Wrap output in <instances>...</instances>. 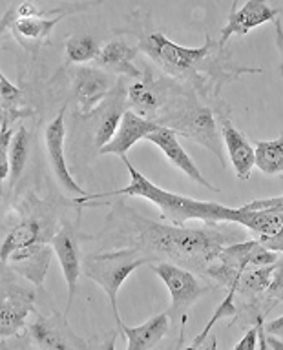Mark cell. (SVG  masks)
<instances>
[{"instance_id":"1","label":"cell","mask_w":283,"mask_h":350,"mask_svg":"<svg viewBox=\"0 0 283 350\" xmlns=\"http://www.w3.org/2000/svg\"><path fill=\"white\" fill-rule=\"evenodd\" d=\"M132 213L136 224L137 250L148 252L153 257H164L167 262H174L185 268H210L218 261L227 246L236 245V234L210 228H186L170 224L153 223L139 213Z\"/></svg>"},{"instance_id":"2","label":"cell","mask_w":283,"mask_h":350,"mask_svg":"<svg viewBox=\"0 0 283 350\" xmlns=\"http://www.w3.org/2000/svg\"><path fill=\"white\" fill-rule=\"evenodd\" d=\"M137 48L175 79H194L197 86H201V73H205V77H208L212 86L216 88V92H219L218 88L223 82L234 81L243 73L260 71L254 68H240V70L223 68L221 66L223 57L219 53L223 46H219V40L214 42L210 37H207L201 48H185V46L172 42L163 33L156 31L143 37Z\"/></svg>"},{"instance_id":"3","label":"cell","mask_w":283,"mask_h":350,"mask_svg":"<svg viewBox=\"0 0 283 350\" xmlns=\"http://www.w3.org/2000/svg\"><path fill=\"white\" fill-rule=\"evenodd\" d=\"M123 163L128 168L130 174V185L114 191H103V193H93V196H84L77 199L75 202H86V201H97L103 197H114V196H130V197H143L152 201L156 206L161 210L163 217L175 224V226H185L186 221L197 219L207 224L216 223H236L238 217V208H229L219 204V202H208V201H197L192 197L177 196L172 191H167L153 185L152 180L147 179L141 172H137L132 163L126 157H123Z\"/></svg>"},{"instance_id":"4","label":"cell","mask_w":283,"mask_h":350,"mask_svg":"<svg viewBox=\"0 0 283 350\" xmlns=\"http://www.w3.org/2000/svg\"><path fill=\"white\" fill-rule=\"evenodd\" d=\"M148 261L150 259L147 256H141V252L137 248H125V250L88 256L82 262L84 273L104 290L115 321H121L119 308H117V295H119L121 286L134 270Z\"/></svg>"},{"instance_id":"5","label":"cell","mask_w":283,"mask_h":350,"mask_svg":"<svg viewBox=\"0 0 283 350\" xmlns=\"http://www.w3.org/2000/svg\"><path fill=\"white\" fill-rule=\"evenodd\" d=\"M158 122L174 130L177 135L181 133L186 139L205 146L219 159V163L225 164L223 137H221V130H218L214 113L208 108L188 104L185 108L172 109L163 119H158Z\"/></svg>"},{"instance_id":"6","label":"cell","mask_w":283,"mask_h":350,"mask_svg":"<svg viewBox=\"0 0 283 350\" xmlns=\"http://www.w3.org/2000/svg\"><path fill=\"white\" fill-rule=\"evenodd\" d=\"M29 336L38 350H84L86 345L75 336L68 327L66 316L53 312V316L46 317L35 314V319L29 325Z\"/></svg>"},{"instance_id":"7","label":"cell","mask_w":283,"mask_h":350,"mask_svg":"<svg viewBox=\"0 0 283 350\" xmlns=\"http://www.w3.org/2000/svg\"><path fill=\"white\" fill-rule=\"evenodd\" d=\"M152 270L158 273V278L169 288L170 297H172V310L174 312L186 310L207 290V286H203L199 283V279L190 270L177 267L174 262H158V265H153Z\"/></svg>"},{"instance_id":"8","label":"cell","mask_w":283,"mask_h":350,"mask_svg":"<svg viewBox=\"0 0 283 350\" xmlns=\"http://www.w3.org/2000/svg\"><path fill=\"white\" fill-rule=\"evenodd\" d=\"M112 92V81L106 71L99 68H79L73 73V95L77 100V113L90 119L97 113L104 98Z\"/></svg>"},{"instance_id":"9","label":"cell","mask_w":283,"mask_h":350,"mask_svg":"<svg viewBox=\"0 0 283 350\" xmlns=\"http://www.w3.org/2000/svg\"><path fill=\"white\" fill-rule=\"evenodd\" d=\"M35 310V290L8 283L2 288L0 305V336L13 338L26 325L27 316Z\"/></svg>"},{"instance_id":"10","label":"cell","mask_w":283,"mask_h":350,"mask_svg":"<svg viewBox=\"0 0 283 350\" xmlns=\"http://www.w3.org/2000/svg\"><path fill=\"white\" fill-rule=\"evenodd\" d=\"M44 139H46V152H48L49 166L53 170L55 177L64 188V191L77 196V199L86 196V191L82 190L81 186L77 185L75 179L71 177L68 164L64 157V142H66V124H64V109H60L57 117H55L44 131Z\"/></svg>"},{"instance_id":"11","label":"cell","mask_w":283,"mask_h":350,"mask_svg":"<svg viewBox=\"0 0 283 350\" xmlns=\"http://www.w3.org/2000/svg\"><path fill=\"white\" fill-rule=\"evenodd\" d=\"M51 248H53L55 256L59 259V265L64 273L66 284H68V303H66L64 316H68L70 306L75 297L77 284H79V275H81V256H79V241L68 223H62L59 230L55 232L51 237Z\"/></svg>"},{"instance_id":"12","label":"cell","mask_w":283,"mask_h":350,"mask_svg":"<svg viewBox=\"0 0 283 350\" xmlns=\"http://www.w3.org/2000/svg\"><path fill=\"white\" fill-rule=\"evenodd\" d=\"M282 10L278 8H271L265 2L260 0H249L238 10V5L232 4L230 10L229 22L227 26L221 29V38H219V46H225L232 35L243 37L247 33L254 29V27L262 26L265 22H276Z\"/></svg>"},{"instance_id":"13","label":"cell","mask_w":283,"mask_h":350,"mask_svg":"<svg viewBox=\"0 0 283 350\" xmlns=\"http://www.w3.org/2000/svg\"><path fill=\"white\" fill-rule=\"evenodd\" d=\"M147 141L156 144V146L164 153V157L169 159L175 168H180L183 174H186V177H190L194 183L201 185L203 188H207V190L219 193L218 186H214L212 183H208V180L203 177L201 172L197 170L196 163H194L190 159V155L183 150L180 139H177V133H175L174 130H170L167 126H159L158 130L147 137Z\"/></svg>"},{"instance_id":"14","label":"cell","mask_w":283,"mask_h":350,"mask_svg":"<svg viewBox=\"0 0 283 350\" xmlns=\"http://www.w3.org/2000/svg\"><path fill=\"white\" fill-rule=\"evenodd\" d=\"M53 254V248L46 243H35V245H29L11 254L5 265L13 272L35 284V288H42Z\"/></svg>"},{"instance_id":"15","label":"cell","mask_w":283,"mask_h":350,"mask_svg":"<svg viewBox=\"0 0 283 350\" xmlns=\"http://www.w3.org/2000/svg\"><path fill=\"white\" fill-rule=\"evenodd\" d=\"M64 15L53 16H15L8 13L4 16V22L2 26L10 27L11 35L16 38V42L21 44L22 48L32 51V53H37L38 48L42 46L48 37L53 31V27L59 24V21Z\"/></svg>"},{"instance_id":"16","label":"cell","mask_w":283,"mask_h":350,"mask_svg":"<svg viewBox=\"0 0 283 350\" xmlns=\"http://www.w3.org/2000/svg\"><path fill=\"white\" fill-rule=\"evenodd\" d=\"M236 224L258 235V241L269 250L283 252V215L271 212H251L238 208Z\"/></svg>"},{"instance_id":"17","label":"cell","mask_w":283,"mask_h":350,"mask_svg":"<svg viewBox=\"0 0 283 350\" xmlns=\"http://www.w3.org/2000/svg\"><path fill=\"white\" fill-rule=\"evenodd\" d=\"M128 97H126V90L123 86V81L115 84V88L108 93V97L104 98L101 108L93 117H97V128H95V146L103 150L112 139L115 137L119 130L121 120L128 106Z\"/></svg>"},{"instance_id":"18","label":"cell","mask_w":283,"mask_h":350,"mask_svg":"<svg viewBox=\"0 0 283 350\" xmlns=\"http://www.w3.org/2000/svg\"><path fill=\"white\" fill-rule=\"evenodd\" d=\"M219 128H221V137L223 144L229 152L230 163L234 166L238 179L247 180L251 177L252 170L256 166V152L249 139L230 122L229 117H219Z\"/></svg>"},{"instance_id":"19","label":"cell","mask_w":283,"mask_h":350,"mask_svg":"<svg viewBox=\"0 0 283 350\" xmlns=\"http://www.w3.org/2000/svg\"><path fill=\"white\" fill-rule=\"evenodd\" d=\"M278 254L269 250L260 243L254 241H241L236 245L227 246L223 254L219 256L218 261L234 268L238 272H245L247 268H260V267H273L278 262Z\"/></svg>"},{"instance_id":"20","label":"cell","mask_w":283,"mask_h":350,"mask_svg":"<svg viewBox=\"0 0 283 350\" xmlns=\"http://www.w3.org/2000/svg\"><path fill=\"white\" fill-rule=\"evenodd\" d=\"M159 126L161 124H159L158 120L145 119L141 115H137L136 111L126 109L115 137L103 148V150H99V152L115 153V155L126 157L128 150H130L136 142H139L141 139H147L150 133H153V131L158 130Z\"/></svg>"},{"instance_id":"21","label":"cell","mask_w":283,"mask_h":350,"mask_svg":"<svg viewBox=\"0 0 283 350\" xmlns=\"http://www.w3.org/2000/svg\"><path fill=\"white\" fill-rule=\"evenodd\" d=\"M117 327L128 339L126 350H152L169 332L170 316L163 312V314L150 317L148 321L137 325V327H126L121 319V321H117Z\"/></svg>"},{"instance_id":"22","label":"cell","mask_w":283,"mask_h":350,"mask_svg":"<svg viewBox=\"0 0 283 350\" xmlns=\"http://www.w3.org/2000/svg\"><path fill=\"white\" fill-rule=\"evenodd\" d=\"M128 106L132 111L141 115L145 119H152L158 115L159 108L163 106V88L152 77L143 75L136 82H132L126 90Z\"/></svg>"},{"instance_id":"23","label":"cell","mask_w":283,"mask_h":350,"mask_svg":"<svg viewBox=\"0 0 283 350\" xmlns=\"http://www.w3.org/2000/svg\"><path fill=\"white\" fill-rule=\"evenodd\" d=\"M137 51H139V48H136V46H128L125 40L115 38V40H110L101 48L97 64L104 70L112 71V73H117V75L141 79L143 73L134 66Z\"/></svg>"},{"instance_id":"24","label":"cell","mask_w":283,"mask_h":350,"mask_svg":"<svg viewBox=\"0 0 283 350\" xmlns=\"http://www.w3.org/2000/svg\"><path fill=\"white\" fill-rule=\"evenodd\" d=\"M49 239V235H46V228L42 226V221L37 217L24 219L22 223H19L15 228L11 230L10 234L5 235V239L2 241V248H0V259L2 265L8 262L11 254H15L21 248H26L35 243H46Z\"/></svg>"},{"instance_id":"25","label":"cell","mask_w":283,"mask_h":350,"mask_svg":"<svg viewBox=\"0 0 283 350\" xmlns=\"http://www.w3.org/2000/svg\"><path fill=\"white\" fill-rule=\"evenodd\" d=\"M256 168L265 175L283 174V135L274 141H258Z\"/></svg>"},{"instance_id":"26","label":"cell","mask_w":283,"mask_h":350,"mask_svg":"<svg viewBox=\"0 0 283 350\" xmlns=\"http://www.w3.org/2000/svg\"><path fill=\"white\" fill-rule=\"evenodd\" d=\"M27 148H29V135H27L26 128L21 126L19 130H15V137H13V141H11L10 152H8V159H10L11 188L19 183L22 172H24V168H26Z\"/></svg>"},{"instance_id":"27","label":"cell","mask_w":283,"mask_h":350,"mask_svg":"<svg viewBox=\"0 0 283 350\" xmlns=\"http://www.w3.org/2000/svg\"><path fill=\"white\" fill-rule=\"evenodd\" d=\"M101 46L90 35H75L66 42V62L68 64H84L93 59H99Z\"/></svg>"},{"instance_id":"28","label":"cell","mask_w":283,"mask_h":350,"mask_svg":"<svg viewBox=\"0 0 283 350\" xmlns=\"http://www.w3.org/2000/svg\"><path fill=\"white\" fill-rule=\"evenodd\" d=\"M278 265L273 267H260V268H247L245 272H241V278L238 281L236 292L240 290V294H265L269 284L273 281V273Z\"/></svg>"},{"instance_id":"29","label":"cell","mask_w":283,"mask_h":350,"mask_svg":"<svg viewBox=\"0 0 283 350\" xmlns=\"http://www.w3.org/2000/svg\"><path fill=\"white\" fill-rule=\"evenodd\" d=\"M234 295H236V288H229V292H227V295H225V299L219 303V306L216 308V312H214V316L208 319V323L205 325V328H203L201 332H199V336L194 339V343H192L186 350L201 349V345L205 343V339H207L208 334H210V328H212L214 325L219 321V319H225V317L234 316L236 312H238V308H236V305H234Z\"/></svg>"},{"instance_id":"30","label":"cell","mask_w":283,"mask_h":350,"mask_svg":"<svg viewBox=\"0 0 283 350\" xmlns=\"http://www.w3.org/2000/svg\"><path fill=\"white\" fill-rule=\"evenodd\" d=\"M0 95H2V111H11V109L24 108L22 104L21 88L11 84L5 75H0Z\"/></svg>"},{"instance_id":"31","label":"cell","mask_w":283,"mask_h":350,"mask_svg":"<svg viewBox=\"0 0 283 350\" xmlns=\"http://www.w3.org/2000/svg\"><path fill=\"white\" fill-rule=\"evenodd\" d=\"M265 299H267V305H265V312H269L274 305H278L283 301V265H278L276 270L273 273V281L269 284L267 292H265Z\"/></svg>"},{"instance_id":"32","label":"cell","mask_w":283,"mask_h":350,"mask_svg":"<svg viewBox=\"0 0 283 350\" xmlns=\"http://www.w3.org/2000/svg\"><path fill=\"white\" fill-rule=\"evenodd\" d=\"M243 210H251V212H271V213H282L283 215V196L271 197V199H256L243 204Z\"/></svg>"},{"instance_id":"33","label":"cell","mask_w":283,"mask_h":350,"mask_svg":"<svg viewBox=\"0 0 283 350\" xmlns=\"http://www.w3.org/2000/svg\"><path fill=\"white\" fill-rule=\"evenodd\" d=\"M262 317H258L256 325L249 330V332L240 339V343L236 345L232 350H256L258 339H260V325H262Z\"/></svg>"},{"instance_id":"34","label":"cell","mask_w":283,"mask_h":350,"mask_svg":"<svg viewBox=\"0 0 283 350\" xmlns=\"http://www.w3.org/2000/svg\"><path fill=\"white\" fill-rule=\"evenodd\" d=\"M263 328L267 330V336H282L283 338V316L269 321L267 325H263Z\"/></svg>"},{"instance_id":"35","label":"cell","mask_w":283,"mask_h":350,"mask_svg":"<svg viewBox=\"0 0 283 350\" xmlns=\"http://www.w3.org/2000/svg\"><path fill=\"white\" fill-rule=\"evenodd\" d=\"M276 26V46H278V51L282 55V73H283V29H282V22L276 21L274 22Z\"/></svg>"},{"instance_id":"36","label":"cell","mask_w":283,"mask_h":350,"mask_svg":"<svg viewBox=\"0 0 283 350\" xmlns=\"http://www.w3.org/2000/svg\"><path fill=\"white\" fill-rule=\"evenodd\" d=\"M267 345H271L273 350H283V341H278V339L271 338V336H267Z\"/></svg>"},{"instance_id":"37","label":"cell","mask_w":283,"mask_h":350,"mask_svg":"<svg viewBox=\"0 0 283 350\" xmlns=\"http://www.w3.org/2000/svg\"><path fill=\"white\" fill-rule=\"evenodd\" d=\"M114 345H115V334L112 332L110 334V338L106 339V343H104L103 350H114Z\"/></svg>"},{"instance_id":"38","label":"cell","mask_w":283,"mask_h":350,"mask_svg":"<svg viewBox=\"0 0 283 350\" xmlns=\"http://www.w3.org/2000/svg\"><path fill=\"white\" fill-rule=\"evenodd\" d=\"M260 343H262V350H267V336L263 334V321L260 325Z\"/></svg>"},{"instance_id":"39","label":"cell","mask_w":283,"mask_h":350,"mask_svg":"<svg viewBox=\"0 0 283 350\" xmlns=\"http://www.w3.org/2000/svg\"><path fill=\"white\" fill-rule=\"evenodd\" d=\"M216 345H218V343H216V339L212 338V341H210V347H207L205 350H216Z\"/></svg>"}]
</instances>
